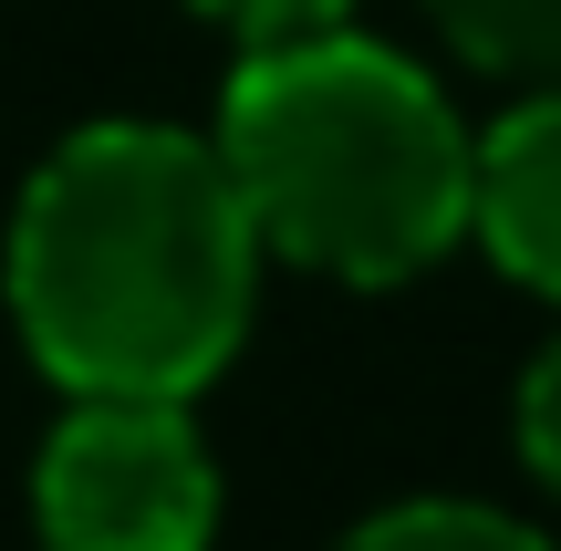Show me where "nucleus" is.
<instances>
[{
  "mask_svg": "<svg viewBox=\"0 0 561 551\" xmlns=\"http://www.w3.org/2000/svg\"><path fill=\"white\" fill-rule=\"evenodd\" d=\"M261 229L229 157L178 125H83L11 208V323L73 395H198L240 354Z\"/></svg>",
  "mask_w": 561,
  "mask_h": 551,
  "instance_id": "obj_1",
  "label": "nucleus"
},
{
  "mask_svg": "<svg viewBox=\"0 0 561 551\" xmlns=\"http://www.w3.org/2000/svg\"><path fill=\"white\" fill-rule=\"evenodd\" d=\"M208 146L240 177L261 250L333 282H416L468 229L479 136L416 62L364 42L354 21L240 53Z\"/></svg>",
  "mask_w": 561,
  "mask_h": 551,
  "instance_id": "obj_2",
  "label": "nucleus"
},
{
  "mask_svg": "<svg viewBox=\"0 0 561 551\" xmlns=\"http://www.w3.org/2000/svg\"><path fill=\"white\" fill-rule=\"evenodd\" d=\"M42 551H208L219 469L178 395H73L32 469Z\"/></svg>",
  "mask_w": 561,
  "mask_h": 551,
  "instance_id": "obj_3",
  "label": "nucleus"
},
{
  "mask_svg": "<svg viewBox=\"0 0 561 551\" xmlns=\"http://www.w3.org/2000/svg\"><path fill=\"white\" fill-rule=\"evenodd\" d=\"M468 229L510 282L561 302V94L510 104L479 136V177H468Z\"/></svg>",
  "mask_w": 561,
  "mask_h": 551,
  "instance_id": "obj_4",
  "label": "nucleus"
},
{
  "mask_svg": "<svg viewBox=\"0 0 561 551\" xmlns=\"http://www.w3.org/2000/svg\"><path fill=\"white\" fill-rule=\"evenodd\" d=\"M447 21L468 62L489 73H530V83H561V0H426Z\"/></svg>",
  "mask_w": 561,
  "mask_h": 551,
  "instance_id": "obj_5",
  "label": "nucleus"
},
{
  "mask_svg": "<svg viewBox=\"0 0 561 551\" xmlns=\"http://www.w3.org/2000/svg\"><path fill=\"white\" fill-rule=\"evenodd\" d=\"M343 551H551V541L520 531L510 510H479V500H405V510L364 520Z\"/></svg>",
  "mask_w": 561,
  "mask_h": 551,
  "instance_id": "obj_6",
  "label": "nucleus"
},
{
  "mask_svg": "<svg viewBox=\"0 0 561 551\" xmlns=\"http://www.w3.org/2000/svg\"><path fill=\"white\" fill-rule=\"evenodd\" d=\"M240 53H280V42H312V32H343L354 0H198Z\"/></svg>",
  "mask_w": 561,
  "mask_h": 551,
  "instance_id": "obj_7",
  "label": "nucleus"
},
{
  "mask_svg": "<svg viewBox=\"0 0 561 551\" xmlns=\"http://www.w3.org/2000/svg\"><path fill=\"white\" fill-rule=\"evenodd\" d=\"M520 458L561 490V344L530 365V386H520Z\"/></svg>",
  "mask_w": 561,
  "mask_h": 551,
  "instance_id": "obj_8",
  "label": "nucleus"
}]
</instances>
